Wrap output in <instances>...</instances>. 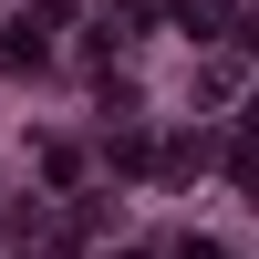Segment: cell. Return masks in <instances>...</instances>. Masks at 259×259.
<instances>
[{
	"mask_svg": "<svg viewBox=\"0 0 259 259\" xmlns=\"http://www.w3.org/2000/svg\"><path fill=\"white\" fill-rule=\"evenodd\" d=\"M239 187H249V197H259V145H239Z\"/></svg>",
	"mask_w": 259,
	"mask_h": 259,
	"instance_id": "6da1fadb",
	"label": "cell"
}]
</instances>
